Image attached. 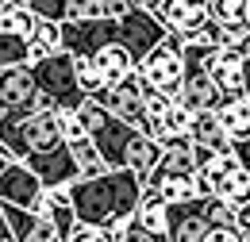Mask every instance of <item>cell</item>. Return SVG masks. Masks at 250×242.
I'll return each instance as SVG.
<instances>
[{
  "label": "cell",
  "mask_w": 250,
  "mask_h": 242,
  "mask_svg": "<svg viewBox=\"0 0 250 242\" xmlns=\"http://www.w3.org/2000/svg\"><path fill=\"white\" fill-rule=\"evenodd\" d=\"M31 77L39 100H35V112H73L81 108L85 92L77 89V77H73V58L58 50L42 61H31Z\"/></svg>",
  "instance_id": "cell-2"
},
{
  "label": "cell",
  "mask_w": 250,
  "mask_h": 242,
  "mask_svg": "<svg viewBox=\"0 0 250 242\" xmlns=\"http://www.w3.org/2000/svg\"><path fill=\"white\" fill-rule=\"evenodd\" d=\"M73 77H77V89L85 92V96H93V92L104 89V77H100V69H96L93 58H73Z\"/></svg>",
  "instance_id": "cell-27"
},
{
  "label": "cell",
  "mask_w": 250,
  "mask_h": 242,
  "mask_svg": "<svg viewBox=\"0 0 250 242\" xmlns=\"http://www.w3.org/2000/svg\"><path fill=\"white\" fill-rule=\"evenodd\" d=\"M0 212H4V223H8V235L16 242H31L35 227H39V215L27 212V208H12V204H0Z\"/></svg>",
  "instance_id": "cell-23"
},
{
  "label": "cell",
  "mask_w": 250,
  "mask_h": 242,
  "mask_svg": "<svg viewBox=\"0 0 250 242\" xmlns=\"http://www.w3.org/2000/svg\"><path fill=\"white\" fill-rule=\"evenodd\" d=\"M169 215V242H204L208 219L200 215V196L188 204H166Z\"/></svg>",
  "instance_id": "cell-13"
},
{
  "label": "cell",
  "mask_w": 250,
  "mask_h": 242,
  "mask_svg": "<svg viewBox=\"0 0 250 242\" xmlns=\"http://www.w3.org/2000/svg\"><path fill=\"white\" fill-rule=\"evenodd\" d=\"M23 165L31 169L35 177H39V184L42 188H58V184H69L77 181V165H73V154H69V146H54V150H39V154H27L23 158Z\"/></svg>",
  "instance_id": "cell-9"
},
{
  "label": "cell",
  "mask_w": 250,
  "mask_h": 242,
  "mask_svg": "<svg viewBox=\"0 0 250 242\" xmlns=\"http://www.w3.org/2000/svg\"><path fill=\"white\" fill-rule=\"evenodd\" d=\"M58 50H62V27L50 23V20H35L31 35H27V65L50 58V54H58Z\"/></svg>",
  "instance_id": "cell-19"
},
{
  "label": "cell",
  "mask_w": 250,
  "mask_h": 242,
  "mask_svg": "<svg viewBox=\"0 0 250 242\" xmlns=\"http://www.w3.org/2000/svg\"><path fill=\"white\" fill-rule=\"evenodd\" d=\"M112 242H158V239H150L135 219H124L120 227H112Z\"/></svg>",
  "instance_id": "cell-32"
},
{
  "label": "cell",
  "mask_w": 250,
  "mask_h": 242,
  "mask_svg": "<svg viewBox=\"0 0 250 242\" xmlns=\"http://www.w3.org/2000/svg\"><path fill=\"white\" fill-rule=\"evenodd\" d=\"M100 16H104L100 0H69L65 8V20H100Z\"/></svg>",
  "instance_id": "cell-31"
},
{
  "label": "cell",
  "mask_w": 250,
  "mask_h": 242,
  "mask_svg": "<svg viewBox=\"0 0 250 242\" xmlns=\"http://www.w3.org/2000/svg\"><path fill=\"white\" fill-rule=\"evenodd\" d=\"M192 4H200V8H204V4H208V0H192Z\"/></svg>",
  "instance_id": "cell-42"
},
{
  "label": "cell",
  "mask_w": 250,
  "mask_h": 242,
  "mask_svg": "<svg viewBox=\"0 0 250 242\" xmlns=\"http://www.w3.org/2000/svg\"><path fill=\"white\" fill-rule=\"evenodd\" d=\"M65 242H112V231H104V227H89V223H77L73 231H69V239Z\"/></svg>",
  "instance_id": "cell-33"
},
{
  "label": "cell",
  "mask_w": 250,
  "mask_h": 242,
  "mask_svg": "<svg viewBox=\"0 0 250 242\" xmlns=\"http://www.w3.org/2000/svg\"><path fill=\"white\" fill-rule=\"evenodd\" d=\"M8 120H12V116H8V112H4V104H0V127H4Z\"/></svg>",
  "instance_id": "cell-40"
},
{
  "label": "cell",
  "mask_w": 250,
  "mask_h": 242,
  "mask_svg": "<svg viewBox=\"0 0 250 242\" xmlns=\"http://www.w3.org/2000/svg\"><path fill=\"white\" fill-rule=\"evenodd\" d=\"M69 154H73V165H77V181H85V177H100L108 165H104V158L96 154V146L85 139V142H73L69 146Z\"/></svg>",
  "instance_id": "cell-24"
},
{
  "label": "cell",
  "mask_w": 250,
  "mask_h": 242,
  "mask_svg": "<svg viewBox=\"0 0 250 242\" xmlns=\"http://www.w3.org/2000/svg\"><path fill=\"white\" fill-rule=\"evenodd\" d=\"M4 239H12V235H8V223H4V212H0V242Z\"/></svg>",
  "instance_id": "cell-38"
},
{
  "label": "cell",
  "mask_w": 250,
  "mask_h": 242,
  "mask_svg": "<svg viewBox=\"0 0 250 242\" xmlns=\"http://www.w3.org/2000/svg\"><path fill=\"white\" fill-rule=\"evenodd\" d=\"M181 46H185V42H181V35H177V31H166V39H162L154 50L139 61V77L146 81V89L166 92V96H173V100H177V89H181V81H185Z\"/></svg>",
  "instance_id": "cell-3"
},
{
  "label": "cell",
  "mask_w": 250,
  "mask_h": 242,
  "mask_svg": "<svg viewBox=\"0 0 250 242\" xmlns=\"http://www.w3.org/2000/svg\"><path fill=\"white\" fill-rule=\"evenodd\" d=\"M4 242H16V239H4Z\"/></svg>",
  "instance_id": "cell-44"
},
{
  "label": "cell",
  "mask_w": 250,
  "mask_h": 242,
  "mask_svg": "<svg viewBox=\"0 0 250 242\" xmlns=\"http://www.w3.org/2000/svg\"><path fill=\"white\" fill-rule=\"evenodd\" d=\"M219 123H223V131H227V142H235V139H250V100L247 96H235V100H223L216 108Z\"/></svg>",
  "instance_id": "cell-20"
},
{
  "label": "cell",
  "mask_w": 250,
  "mask_h": 242,
  "mask_svg": "<svg viewBox=\"0 0 250 242\" xmlns=\"http://www.w3.org/2000/svg\"><path fill=\"white\" fill-rule=\"evenodd\" d=\"M139 196H143V181L131 169H104L100 177L69 181V204L77 223L104 227V231L131 219L139 208Z\"/></svg>",
  "instance_id": "cell-1"
},
{
  "label": "cell",
  "mask_w": 250,
  "mask_h": 242,
  "mask_svg": "<svg viewBox=\"0 0 250 242\" xmlns=\"http://www.w3.org/2000/svg\"><path fill=\"white\" fill-rule=\"evenodd\" d=\"M127 4H131V8H139V12H154L162 0H127Z\"/></svg>",
  "instance_id": "cell-36"
},
{
  "label": "cell",
  "mask_w": 250,
  "mask_h": 242,
  "mask_svg": "<svg viewBox=\"0 0 250 242\" xmlns=\"http://www.w3.org/2000/svg\"><path fill=\"white\" fill-rule=\"evenodd\" d=\"M131 135H135V127H131V123L108 116V120L89 135V142L96 146V154L104 158V165H108V169H124V150H127V139H131Z\"/></svg>",
  "instance_id": "cell-11"
},
{
  "label": "cell",
  "mask_w": 250,
  "mask_h": 242,
  "mask_svg": "<svg viewBox=\"0 0 250 242\" xmlns=\"http://www.w3.org/2000/svg\"><path fill=\"white\" fill-rule=\"evenodd\" d=\"M166 39V27L154 20V12H139V8H127L124 16L116 20V42L124 46L135 61H143L158 42Z\"/></svg>",
  "instance_id": "cell-4"
},
{
  "label": "cell",
  "mask_w": 250,
  "mask_h": 242,
  "mask_svg": "<svg viewBox=\"0 0 250 242\" xmlns=\"http://www.w3.org/2000/svg\"><path fill=\"white\" fill-rule=\"evenodd\" d=\"M204 12H208V20L219 23V27L247 23V20H243V16H247V0H208V4H204Z\"/></svg>",
  "instance_id": "cell-25"
},
{
  "label": "cell",
  "mask_w": 250,
  "mask_h": 242,
  "mask_svg": "<svg viewBox=\"0 0 250 242\" xmlns=\"http://www.w3.org/2000/svg\"><path fill=\"white\" fill-rule=\"evenodd\" d=\"M150 239L158 242H169V215H166V204L158 200L154 188H143V196H139V208H135V215H131Z\"/></svg>",
  "instance_id": "cell-15"
},
{
  "label": "cell",
  "mask_w": 250,
  "mask_h": 242,
  "mask_svg": "<svg viewBox=\"0 0 250 242\" xmlns=\"http://www.w3.org/2000/svg\"><path fill=\"white\" fill-rule=\"evenodd\" d=\"M46 242H62V239H58V235H54V239H46Z\"/></svg>",
  "instance_id": "cell-43"
},
{
  "label": "cell",
  "mask_w": 250,
  "mask_h": 242,
  "mask_svg": "<svg viewBox=\"0 0 250 242\" xmlns=\"http://www.w3.org/2000/svg\"><path fill=\"white\" fill-rule=\"evenodd\" d=\"M239 219H243V223L250 227V204H247V208H239Z\"/></svg>",
  "instance_id": "cell-39"
},
{
  "label": "cell",
  "mask_w": 250,
  "mask_h": 242,
  "mask_svg": "<svg viewBox=\"0 0 250 242\" xmlns=\"http://www.w3.org/2000/svg\"><path fill=\"white\" fill-rule=\"evenodd\" d=\"M39 192H42V184H39V177H35L23 161L12 158V161L0 169V204L27 208V212H31L35 200H39Z\"/></svg>",
  "instance_id": "cell-10"
},
{
  "label": "cell",
  "mask_w": 250,
  "mask_h": 242,
  "mask_svg": "<svg viewBox=\"0 0 250 242\" xmlns=\"http://www.w3.org/2000/svg\"><path fill=\"white\" fill-rule=\"evenodd\" d=\"M31 8L35 20H50V23H65V8L69 0H23Z\"/></svg>",
  "instance_id": "cell-29"
},
{
  "label": "cell",
  "mask_w": 250,
  "mask_h": 242,
  "mask_svg": "<svg viewBox=\"0 0 250 242\" xmlns=\"http://www.w3.org/2000/svg\"><path fill=\"white\" fill-rule=\"evenodd\" d=\"M216 196H223L231 208H247L250 204V169L247 165H235V169L223 177V184H219Z\"/></svg>",
  "instance_id": "cell-22"
},
{
  "label": "cell",
  "mask_w": 250,
  "mask_h": 242,
  "mask_svg": "<svg viewBox=\"0 0 250 242\" xmlns=\"http://www.w3.org/2000/svg\"><path fill=\"white\" fill-rule=\"evenodd\" d=\"M177 104H185L188 112H216L223 104V92L212 85V77L204 69H185V81L177 89Z\"/></svg>",
  "instance_id": "cell-12"
},
{
  "label": "cell",
  "mask_w": 250,
  "mask_h": 242,
  "mask_svg": "<svg viewBox=\"0 0 250 242\" xmlns=\"http://www.w3.org/2000/svg\"><path fill=\"white\" fill-rule=\"evenodd\" d=\"M35 100H39V89H35L31 65H4L0 69V104L12 120H23L35 112Z\"/></svg>",
  "instance_id": "cell-7"
},
{
  "label": "cell",
  "mask_w": 250,
  "mask_h": 242,
  "mask_svg": "<svg viewBox=\"0 0 250 242\" xmlns=\"http://www.w3.org/2000/svg\"><path fill=\"white\" fill-rule=\"evenodd\" d=\"M58 131H62V142H65V146L89 139V131H85V123L77 120V112H58Z\"/></svg>",
  "instance_id": "cell-30"
},
{
  "label": "cell",
  "mask_w": 250,
  "mask_h": 242,
  "mask_svg": "<svg viewBox=\"0 0 250 242\" xmlns=\"http://www.w3.org/2000/svg\"><path fill=\"white\" fill-rule=\"evenodd\" d=\"M235 212H239V208H231L216 192H212V196H200V215L208 219V227H231V223H235Z\"/></svg>",
  "instance_id": "cell-26"
},
{
  "label": "cell",
  "mask_w": 250,
  "mask_h": 242,
  "mask_svg": "<svg viewBox=\"0 0 250 242\" xmlns=\"http://www.w3.org/2000/svg\"><path fill=\"white\" fill-rule=\"evenodd\" d=\"M35 27V16H31V8L23 4V0H4V8H0V31L4 35H31Z\"/></svg>",
  "instance_id": "cell-21"
},
{
  "label": "cell",
  "mask_w": 250,
  "mask_h": 242,
  "mask_svg": "<svg viewBox=\"0 0 250 242\" xmlns=\"http://www.w3.org/2000/svg\"><path fill=\"white\" fill-rule=\"evenodd\" d=\"M62 27V50L69 58H93L100 46L116 42V20L100 16V20H65Z\"/></svg>",
  "instance_id": "cell-5"
},
{
  "label": "cell",
  "mask_w": 250,
  "mask_h": 242,
  "mask_svg": "<svg viewBox=\"0 0 250 242\" xmlns=\"http://www.w3.org/2000/svg\"><path fill=\"white\" fill-rule=\"evenodd\" d=\"M158 158H162V146L150 142L143 131H135L131 139H127V150H124V169H131L139 181H146L150 177V169L158 165Z\"/></svg>",
  "instance_id": "cell-17"
},
{
  "label": "cell",
  "mask_w": 250,
  "mask_h": 242,
  "mask_svg": "<svg viewBox=\"0 0 250 242\" xmlns=\"http://www.w3.org/2000/svg\"><path fill=\"white\" fill-rule=\"evenodd\" d=\"M93 61H96V69H100V77H104V85H108V89H112V85H120L127 73H135V65H139V61L131 58L120 42L100 46V50L93 54Z\"/></svg>",
  "instance_id": "cell-18"
},
{
  "label": "cell",
  "mask_w": 250,
  "mask_h": 242,
  "mask_svg": "<svg viewBox=\"0 0 250 242\" xmlns=\"http://www.w3.org/2000/svg\"><path fill=\"white\" fill-rule=\"evenodd\" d=\"M204 242H243V235H239L235 227H208Z\"/></svg>",
  "instance_id": "cell-34"
},
{
  "label": "cell",
  "mask_w": 250,
  "mask_h": 242,
  "mask_svg": "<svg viewBox=\"0 0 250 242\" xmlns=\"http://www.w3.org/2000/svg\"><path fill=\"white\" fill-rule=\"evenodd\" d=\"M188 142L196 150H227V131L216 112H192L188 120Z\"/></svg>",
  "instance_id": "cell-16"
},
{
  "label": "cell",
  "mask_w": 250,
  "mask_h": 242,
  "mask_svg": "<svg viewBox=\"0 0 250 242\" xmlns=\"http://www.w3.org/2000/svg\"><path fill=\"white\" fill-rule=\"evenodd\" d=\"M143 188H154L162 204H188V200L200 196L196 173H162V169H150V177L143 181Z\"/></svg>",
  "instance_id": "cell-14"
},
{
  "label": "cell",
  "mask_w": 250,
  "mask_h": 242,
  "mask_svg": "<svg viewBox=\"0 0 250 242\" xmlns=\"http://www.w3.org/2000/svg\"><path fill=\"white\" fill-rule=\"evenodd\" d=\"M100 4H104V16H108V20H120L127 8H131L127 0H100Z\"/></svg>",
  "instance_id": "cell-35"
},
{
  "label": "cell",
  "mask_w": 250,
  "mask_h": 242,
  "mask_svg": "<svg viewBox=\"0 0 250 242\" xmlns=\"http://www.w3.org/2000/svg\"><path fill=\"white\" fill-rule=\"evenodd\" d=\"M4 65H27V39L0 31V69Z\"/></svg>",
  "instance_id": "cell-28"
},
{
  "label": "cell",
  "mask_w": 250,
  "mask_h": 242,
  "mask_svg": "<svg viewBox=\"0 0 250 242\" xmlns=\"http://www.w3.org/2000/svg\"><path fill=\"white\" fill-rule=\"evenodd\" d=\"M62 146V131H58V112H31L16 123V161H23L27 154L54 150Z\"/></svg>",
  "instance_id": "cell-6"
},
{
  "label": "cell",
  "mask_w": 250,
  "mask_h": 242,
  "mask_svg": "<svg viewBox=\"0 0 250 242\" xmlns=\"http://www.w3.org/2000/svg\"><path fill=\"white\" fill-rule=\"evenodd\" d=\"M243 20H247V27H250V0H247V16H243Z\"/></svg>",
  "instance_id": "cell-41"
},
{
  "label": "cell",
  "mask_w": 250,
  "mask_h": 242,
  "mask_svg": "<svg viewBox=\"0 0 250 242\" xmlns=\"http://www.w3.org/2000/svg\"><path fill=\"white\" fill-rule=\"evenodd\" d=\"M235 50H239V54H243V58H250V31H247V35H243V42H239V46H235Z\"/></svg>",
  "instance_id": "cell-37"
},
{
  "label": "cell",
  "mask_w": 250,
  "mask_h": 242,
  "mask_svg": "<svg viewBox=\"0 0 250 242\" xmlns=\"http://www.w3.org/2000/svg\"><path fill=\"white\" fill-rule=\"evenodd\" d=\"M200 69L212 77V85L223 92V100H235V96H247V92H250L247 61H243L239 50H212Z\"/></svg>",
  "instance_id": "cell-8"
}]
</instances>
